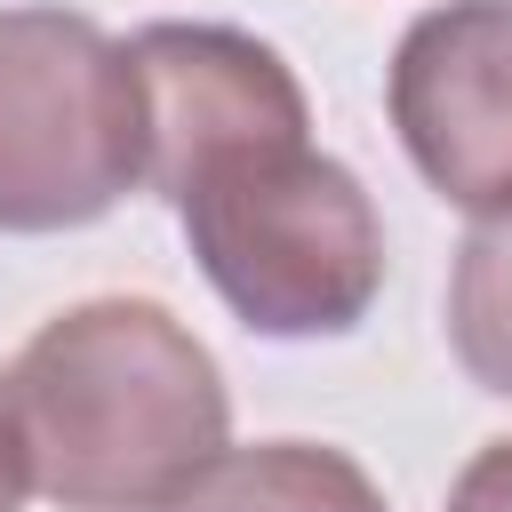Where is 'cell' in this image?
<instances>
[{"label": "cell", "instance_id": "1", "mask_svg": "<svg viewBox=\"0 0 512 512\" xmlns=\"http://www.w3.org/2000/svg\"><path fill=\"white\" fill-rule=\"evenodd\" d=\"M24 472L64 512H168L232 432L208 344L152 296H88L0 376Z\"/></svg>", "mask_w": 512, "mask_h": 512}, {"label": "cell", "instance_id": "2", "mask_svg": "<svg viewBox=\"0 0 512 512\" xmlns=\"http://www.w3.org/2000/svg\"><path fill=\"white\" fill-rule=\"evenodd\" d=\"M168 208L248 336H352L384 296V216L344 160L312 152V136L232 152Z\"/></svg>", "mask_w": 512, "mask_h": 512}, {"label": "cell", "instance_id": "3", "mask_svg": "<svg viewBox=\"0 0 512 512\" xmlns=\"http://www.w3.org/2000/svg\"><path fill=\"white\" fill-rule=\"evenodd\" d=\"M144 184L128 40L80 8H0V232H80Z\"/></svg>", "mask_w": 512, "mask_h": 512}, {"label": "cell", "instance_id": "4", "mask_svg": "<svg viewBox=\"0 0 512 512\" xmlns=\"http://www.w3.org/2000/svg\"><path fill=\"white\" fill-rule=\"evenodd\" d=\"M384 104L416 176L464 216L512 208V0L424 8L384 72Z\"/></svg>", "mask_w": 512, "mask_h": 512}, {"label": "cell", "instance_id": "5", "mask_svg": "<svg viewBox=\"0 0 512 512\" xmlns=\"http://www.w3.org/2000/svg\"><path fill=\"white\" fill-rule=\"evenodd\" d=\"M128 72L144 96V184L160 200H176L232 152L296 144L312 128V104L280 48L240 24H144L128 40Z\"/></svg>", "mask_w": 512, "mask_h": 512}, {"label": "cell", "instance_id": "6", "mask_svg": "<svg viewBox=\"0 0 512 512\" xmlns=\"http://www.w3.org/2000/svg\"><path fill=\"white\" fill-rule=\"evenodd\" d=\"M168 512H384V488L320 440H256L224 448Z\"/></svg>", "mask_w": 512, "mask_h": 512}, {"label": "cell", "instance_id": "7", "mask_svg": "<svg viewBox=\"0 0 512 512\" xmlns=\"http://www.w3.org/2000/svg\"><path fill=\"white\" fill-rule=\"evenodd\" d=\"M448 352L480 392L512 400V208L472 216L448 264Z\"/></svg>", "mask_w": 512, "mask_h": 512}, {"label": "cell", "instance_id": "8", "mask_svg": "<svg viewBox=\"0 0 512 512\" xmlns=\"http://www.w3.org/2000/svg\"><path fill=\"white\" fill-rule=\"evenodd\" d=\"M448 512H512V440H488V448L456 472Z\"/></svg>", "mask_w": 512, "mask_h": 512}, {"label": "cell", "instance_id": "9", "mask_svg": "<svg viewBox=\"0 0 512 512\" xmlns=\"http://www.w3.org/2000/svg\"><path fill=\"white\" fill-rule=\"evenodd\" d=\"M24 496H32V472H24V440H16V416L0 392V512H24Z\"/></svg>", "mask_w": 512, "mask_h": 512}]
</instances>
